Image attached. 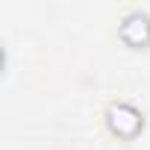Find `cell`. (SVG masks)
Instances as JSON below:
<instances>
[{
    "instance_id": "obj_1",
    "label": "cell",
    "mask_w": 150,
    "mask_h": 150,
    "mask_svg": "<svg viewBox=\"0 0 150 150\" xmlns=\"http://www.w3.org/2000/svg\"><path fill=\"white\" fill-rule=\"evenodd\" d=\"M106 124L118 138H135L141 132V127H144V118L129 103H112L106 109Z\"/></svg>"
},
{
    "instance_id": "obj_2",
    "label": "cell",
    "mask_w": 150,
    "mask_h": 150,
    "mask_svg": "<svg viewBox=\"0 0 150 150\" xmlns=\"http://www.w3.org/2000/svg\"><path fill=\"white\" fill-rule=\"evenodd\" d=\"M121 38L129 47H144L150 44V18L144 12H129L121 24Z\"/></svg>"
}]
</instances>
